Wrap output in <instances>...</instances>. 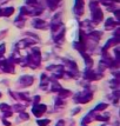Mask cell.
<instances>
[{"instance_id":"cell-34","label":"cell","mask_w":120,"mask_h":126,"mask_svg":"<svg viewBox=\"0 0 120 126\" xmlns=\"http://www.w3.org/2000/svg\"><path fill=\"white\" fill-rule=\"evenodd\" d=\"M84 126H86V125H84Z\"/></svg>"},{"instance_id":"cell-6","label":"cell","mask_w":120,"mask_h":126,"mask_svg":"<svg viewBox=\"0 0 120 126\" xmlns=\"http://www.w3.org/2000/svg\"><path fill=\"white\" fill-rule=\"evenodd\" d=\"M84 77H85V79H87V80H97V79L100 78V76H97L95 72H93L92 70H86L85 73H84Z\"/></svg>"},{"instance_id":"cell-25","label":"cell","mask_w":120,"mask_h":126,"mask_svg":"<svg viewBox=\"0 0 120 126\" xmlns=\"http://www.w3.org/2000/svg\"><path fill=\"white\" fill-rule=\"evenodd\" d=\"M95 119L99 121H107V117H103V115H97Z\"/></svg>"},{"instance_id":"cell-15","label":"cell","mask_w":120,"mask_h":126,"mask_svg":"<svg viewBox=\"0 0 120 126\" xmlns=\"http://www.w3.org/2000/svg\"><path fill=\"white\" fill-rule=\"evenodd\" d=\"M24 24H25V18H24L22 16H19L18 18H16V20H15V25L18 26V27L21 28L22 26H24Z\"/></svg>"},{"instance_id":"cell-11","label":"cell","mask_w":120,"mask_h":126,"mask_svg":"<svg viewBox=\"0 0 120 126\" xmlns=\"http://www.w3.org/2000/svg\"><path fill=\"white\" fill-rule=\"evenodd\" d=\"M14 13V8L13 7H6V8H1V16H10Z\"/></svg>"},{"instance_id":"cell-17","label":"cell","mask_w":120,"mask_h":126,"mask_svg":"<svg viewBox=\"0 0 120 126\" xmlns=\"http://www.w3.org/2000/svg\"><path fill=\"white\" fill-rule=\"evenodd\" d=\"M68 95H71V92H70L68 90H61V91H59L60 99H61V98H66V97H68Z\"/></svg>"},{"instance_id":"cell-4","label":"cell","mask_w":120,"mask_h":126,"mask_svg":"<svg viewBox=\"0 0 120 126\" xmlns=\"http://www.w3.org/2000/svg\"><path fill=\"white\" fill-rule=\"evenodd\" d=\"M103 19H104V14H103V12H101V10H100V7L97 8V10H94V11H92L93 24H99V22H101Z\"/></svg>"},{"instance_id":"cell-30","label":"cell","mask_w":120,"mask_h":126,"mask_svg":"<svg viewBox=\"0 0 120 126\" xmlns=\"http://www.w3.org/2000/svg\"><path fill=\"white\" fill-rule=\"evenodd\" d=\"M64 125H65V124H64V120H59L55 126H64Z\"/></svg>"},{"instance_id":"cell-20","label":"cell","mask_w":120,"mask_h":126,"mask_svg":"<svg viewBox=\"0 0 120 126\" xmlns=\"http://www.w3.org/2000/svg\"><path fill=\"white\" fill-rule=\"evenodd\" d=\"M49 119H39L38 121H37V124H38L39 126H47L49 124Z\"/></svg>"},{"instance_id":"cell-18","label":"cell","mask_w":120,"mask_h":126,"mask_svg":"<svg viewBox=\"0 0 120 126\" xmlns=\"http://www.w3.org/2000/svg\"><path fill=\"white\" fill-rule=\"evenodd\" d=\"M107 106H108V105L105 104V103L97 105V106H95V109H94V112H98V111H104L105 109H107Z\"/></svg>"},{"instance_id":"cell-28","label":"cell","mask_w":120,"mask_h":126,"mask_svg":"<svg viewBox=\"0 0 120 126\" xmlns=\"http://www.w3.org/2000/svg\"><path fill=\"white\" fill-rule=\"evenodd\" d=\"M39 101H40V97H39V95H37V97L34 98V104L38 105V104H39Z\"/></svg>"},{"instance_id":"cell-24","label":"cell","mask_w":120,"mask_h":126,"mask_svg":"<svg viewBox=\"0 0 120 126\" xmlns=\"http://www.w3.org/2000/svg\"><path fill=\"white\" fill-rule=\"evenodd\" d=\"M118 85H119L118 79H113V80L111 81V86H112V87H118Z\"/></svg>"},{"instance_id":"cell-31","label":"cell","mask_w":120,"mask_h":126,"mask_svg":"<svg viewBox=\"0 0 120 126\" xmlns=\"http://www.w3.org/2000/svg\"><path fill=\"white\" fill-rule=\"evenodd\" d=\"M79 112H80V109H79V107H76L75 111L73 112V114H76V113H79Z\"/></svg>"},{"instance_id":"cell-16","label":"cell","mask_w":120,"mask_h":126,"mask_svg":"<svg viewBox=\"0 0 120 126\" xmlns=\"http://www.w3.org/2000/svg\"><path fill=\"white\" fill-rule=\"evenodd\" d=\"M48 84V78L46 77L45 74H43L41 76V82H40V87L41 88H44V87H46V85Z\"/></svg>"},{"instance_id":"cell-14","label":"cell","mask_w":120,"mask_h":126,"mask_svg":"<svg viewBox=\"0 0 120 126\" xmlns=\"http://www.w3.org/2000/svg\"><path fill=\"white\" fill-rule=\"evenodd\" d=\"M93 27V22H91L90 20H85L84 22H81V28L82 30H86V31H90L91 28Z\"/></svg>"},{"instance_id":"cell-3","label":"cell","mask_w":120,"mask_h":126,"mask_svg":"<svg viewBox=\"0 0 120 126\" xmlns=\"http://www.w3.org/2000/svg\"><path fill=\"white\" fill-rule=\"evenodd\" d=\"M92 97H93V94L91 93V92H84V93L80 94L79 97H76L75 101L76 103H81V104H86L90 100H92Z\"/></svg>"},{"instance_id":"cell-19","label":"cell","mask_w":120,"mask_h":126,"mask_svg":"<svg viewBox=\"0 0 120 126\" xmlns=\"http://www.w3.org/2000/svg\"><path fill=\"white\" fill-rule=\"evenodd\" d=\"M62 88H61V86H60V84L58 81H54L53 82V85H52V91H55V92H59V91H61Z\"/></svg>"},{"instance_id":"cell-12","label":"cell","mask_w":120,"mask_h":126,"mask_svg":"<svg viewBox=\"0 0 120 126\" xmlns=\"http://www.w3.org/2000/svg\"><path fill=\"white\" fill-rule=\"evenodd\" d=\"M81 55L84 57V59H85V65H86V67H87V70L90 68V67H92V66H93L92 58H90L86 53H81Z\"/></svg>"},{"instance_id":"cell-23","label":"cell","mask_w":120,"mask_h":126,"mask_svg":"<svg viewBox=\"0 0 120 126\" xmlns=\"http://www.w3.org/2000/svg\"><path fill=\"white\" fill-rule=\"evenodd\" d=\"M13 109H15V111H18V112H24L25 106H21V105H14Z\"/></svg>"},{"instance_id":"cell-13","label":"cell","mask_w":120,"mask_h":126,"mask_svg":"<svg viewBox=\"0 0 120 126\" xmlns=\"http://www.w3.org/2000/svg\"><path fill=\"white\" fill-rule=\"evenodd\" d=\"M60 1H61V0H46V4H47V6H48L49 8L54 10Z\"/></svg>"},{"instance_id":"cell-5","label":"cell","mask_w":120,"mask_h":126,"mask_svg":"<svg viewBox=\"0 0 120 126\" xmlns=\"http://www.w3.org/2000/svg\"><path fill=\"white\" fill-rule=\"evenodd\" d=\"M19 81H20V85L21 86H31L33 84V81H34V79H33V77H31V76H22L20 79H19Z\"/></svg>"},{"instance_id":"cell-21","label":"cell","mask_w":120,"mask_h":126,"mask_svg":"<svg viewBox=\"0 0 120 126\" xmlns=\"http://www.w3.org/2000/svg\"><path fill=\"white\" fill-rule=\"evenodd\" d=\"M11 106L7 104H0V110L2 111V112H7V111H11Z\"/></svg>"},{"instance_id":"cell-1","label":"cell","mask_w":120,"mask_h":126,"mask_svg":"<svg viewBox=\"0 0 120 126\" xmlns=\"http://www.w3.org/2000/svg\"><path fill=\"white\" fill-rule=\"evenodd\" d=\"M46 110H47V106H46V105L38 104V105H34V106H33L32 112H33V114L35 115L37 118H40V117L46 112Z\"/></svg>"},{"instance_id":"cell-22","label":"cell","mask_w":120,"mask_h":126,"mask_svg":"<svg viewBox=\"0 0 120 126\" xmlns=\"http://www.w3.org/2000/svg\"><path fill=\"white\" fill-rule=\"evenodd\" d=\"M91 117H92V113H90V114L88 115H86V117H85V118H84V119H82V124H84V125H86V124H88V123H90V121L92 120V119H91Z\"/></svg>"},{"instance_id":"cell-8","label":"cell","mask_w":120,"mask_h":126,"mask_svg":"<svg viewBox=\"0 0 120 126\" xmlns=\"http://www.w3.org/2000/svg\"><path fill=\"white\" fill-rule=\"evenodd\" d=\"M120 40H119V38H115V37H113V38L112 39H109L108 41H107V44L105 45L104 46V51H106V49H108L109 47H112V46H113V45H115V44H118V43H119Z\"/></svg>"},{"instance_id":"cell-10","label":"cell","mask_w":120,"mask_h":126,"mask_svg":"<svg viewBox=\"0 0 120 126\" xmlns=\"http://www.w3.org/2000/svg\"><path fill=\"white\" fill-rule=\"evenodd\" d=\"M101 37H103V33L98 32V31H94V32L90 33V38L92 39V40H94V41H99Z\"/></svg>"},{"instance_id":"cell-29","label":"cell","mask_w":120,"mask_h":126,"mask_svg":"<svg viewBox=\"0 0 120 126\" xmlns=\"http://www.w3.org/2000/svg\"><path fill=\"white\" fill-rule=\"evenodd\" d=\"M2 124H4L5 126H10V125H11V123H10V121H7L6 119H2Z\"/></svg>"},{"instance_id":"cell-33","label":"cell","mask_w":120,"mask_h":126,"mask_svg":"<svg viewBox=\"0 0 120 126\" xmlns=\"http://www.w3.org/2000/svg\"><path fill=\"white\" fill-rule=\"evenodd\" d=\"M0 97H1V93H0Z\"/></svg>"},{"instance_id":"cell-9","label":"cell","mask_w":120,"mask_h":126,"mask_svg":"<svg viewBox=\"0 0 120 126\" xmlns=\"http://www.w3.org/2000/svg\"><path fill=\"white\" fill-rule=\"evenodd\" d=\"M118 21H114V19H108V20H106V25H105V28L106 30H112V28H114L115 26H118Z\"/></svg>"},{"instance_id":"cell-7","label":"cell","mask_w":120,"mask_h":126,"mask_svg":"<svg viewBox=\"0 0 120 126\" xmlns=\"http://www.w3.org/2000/svg\"><path fill=\"white\" fill-rule=\"evenodd\" d=\"M33 26L35 28H39V30H45V28H47V24L45 22V20L35 19V20L33 21Z\"/></svg>"},{"instance_id":"cell-2","label":"cell","mask_w":120,"mask_h":126,"mask_svg":"<svg viewBox=\"0 0 120 126\" xmlns=\"http://www.w3.org/2000/svg\"><path fill=\"white\" fill-rule=\"evenodd\" d=\"M0 67L4 72H10V73H13L14 72V66H13V63L10 60H2L0 61Z\"/></svg>"},{"instance_id":"cell-27","label":"cell","mask_w":120,"mask_h":126,"mask_svg":"<svg viewBox=\"0 0 120 126\" xmlns=\"http://www.w3.org/2000/svg\"><path fill=\"white\" fill-rule=\"evenodd\" d=\"M20 118H21V119H28V114H27V113H24V112H21Z\"/></svg>"},{"instance_id":"cell-32","label":"cell","mask_w":120,"mask_h":126,"mask_svg":"<svg viewBox=\"0 0 120 126\" xmlns=\"http://www.w3.org/2000/svg\"><path fill=\"white\" fill-rule=\"evenodd\" d=\"M0 16H1V8H0Z\"/></svg>"},{"instance_id":"cell-26","label":"cell","mask_w":120,"mask_h":126,"mask_svg":"<svg viewBox=\"0 0 120 126\" xmlns=\"http://www.w3.org/2000/svg\"><path fill=\"white\" fill-rule=\"evenodd\" d=\"M12 115V111H7V112H4V119L6 117H11Z\"/></svg>"}]
</instances>
